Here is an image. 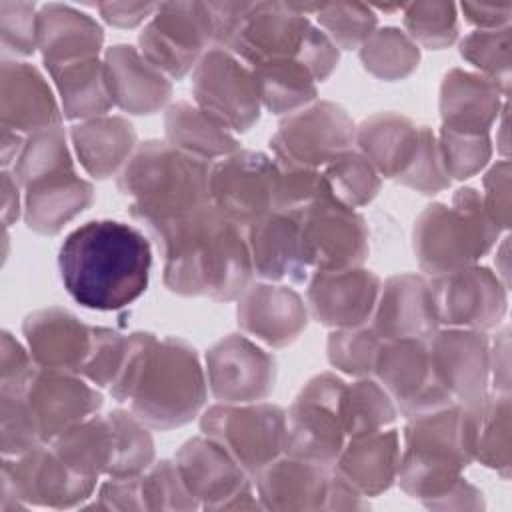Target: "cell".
<instances>
[{
  "instance_id": "484cf974",
  "label": "cell",
  "mask_w": 512,
  "mask_h": 512,
  "mask_svg": "<svg viewBox=\"0 0 512 512\" xmlns=\"http://www.w3.org/2000/svg\"><path fill=\"white\" fill-rule=\"evenodd\" d=\"M2 128L40 132L60 124V110L42 74L26 62H2Z\"/></svg>"
},
{
  "instance_id": "f6af8a7d",
  "label": "cell",
  "mask_w": 512,
  "mask_h": 512,
  "mask_svg": "<svg viewBox=\"0 0 512 512\" xmlns=\"http://www.w3.org/2000/svg\"><path fill=\"white\" fill-rule=\"evenodd\" d=\"M380 344L382 338L372 328H340L328 338V360L346 374L366 376L374 372Z\"/></svg>"
},
{
  "instance_id": "603a6c76",
  "label": "cell",
  "mask_w": 512,
  "mask_h": 512,
  "mask_svg": "<svg viewBox=\"0 0 512 512\" xmlns=\"http://www.w3.org/2000/svg\"><path fill=\"white\" fill-rule=\"evenodd\" d=\"M22 330L36 366L80 374L92 350L94 328L62 308H48L30 314Z\"/></svg>"
},
{
  "instance_id": "ee69618b",
  "label": "cell",
  "mask_w": 512,
  "mask_h": 512,
  "mask_svg": "<svg viewBox=\"0 0 512 512\" xmlns=\"http://www.w3.org/2000/svg\"><path fill=\"white\" fill-rule=\"evenodd\" d=\"M70 166L72 160L66 148L64 132L58 126H54L48 130L34 132L30 140L22 146L14 164V178L18 180V184L26 186L44 174Z\"/></svg>"
},
{
  "instance_id": "8992f818",
  "label": "cell",
  "mask_w": 512,
  "mask_h": 512,
  "mask_svg": "<svg viewBox=\"0 0 512 512\" xmlns=\"http://www.w3.org/2000/svg\"><path fill=\"white\" fill-rule=\"evenodd\" d=\"M498 236V224L472 188L454 194V204L428 206L414 224V252L432 276L470 266Z\"/></svg>"
},
{
  "instance_id": "d4e9b609",
  "label": "cell",
  "mask_w": 512,
  "mask_h": 512,
  "mask_svg": "<svg viewBox=\"0 0 512 512\" xmlns=\"http://www.w3.org/2000/svg\"><path fill=\"white\" fill-rule=\"evenodd\" d=\"M238 324L270 346H286L306 328V306L288 286H246L240 294Z\"/></svg>"
},
{
  "instance_id": "681fc988",
  "label": "cell",
  "mask_w": 512,
  "mask_h": 512,
  "mask_svg": "<svg viewBox=\"0 0 512 512\" xmlns=\"http://www.w3.org/2000/svg\"><path fill=\"white\" fill-rule=\"evenodd\" d=\"M440 152L448 176L468 178L484 166L490 156L486 134H462L442 128Z\"/></svg>"
},
{
  "instance_id": "cb8c5ba5",
  "label": "cell",
  "mask_w": 512,
  "mask_h": 512,
  "mask_svg": "<svg viewBox=\"0 0 512 512\" xmlns=\"http://www.w3.org/2000/svg\"><path fill=\"white\" fill-rule=\"evenodd\" d=\"M374 308L372 330L382 340H428L438 326L428 282L416 274H400L386 280Z\"/></svg>"
},
{
  "instance_id": "5b68a950",
  "label": "cell",
  "mask_w": 512,
  "mask_h": 512,
  "mask_svg": "<svg viewBox=\"0 0 512 512\" xmlns=\"http://www.w3.org/2000/svg\"><path fill=\"white\" fill-rule=\"evenodd\" d=\"M398 478L404 492L414 498H440L458 480L472 460L466 408L446 406L410 418L404 430Z\"/></svg>"
},
{
  "instance_id": "5bb4252c",
  "label": "cell",
  "mask_w": 512,
  "mask_h": 512,
  "mask_svg": "<svg viewBox=\"0 0 512 512\" xmlns=\"http://www.w3.org/2000/svg\"><path fill=\"white\" fill-rule=\"evenodd\" d=\"M300 242L306 266L318 270L358 268L368 256V232L364 218L340 204L332 194L322 196L302 214Z\"/></svg>"
},
{
  "instance_id": "2e32d148",
  "label": "cell",
  "mask_w": 512,
  "mask_h": 512,
  "mask_svg": "<svg viewBox=\"0 0 512 512\" xmlns=\"http://www.w3.org/2000/svg\"><path fill=\"white\" fill-rule=\"evenodd\" d=\"M354 138L356 128L348 114L332 102H320L282 120L270 146L278 160L316 168L348 152Z\"/></svg>"
},
{
  "instance_id": "7c38bea8",
  "label": "cell",
  "mask_w": 512,
  "mask_h": 512,
  "mask_svg": "<svg viewBox=\"0 0 512 512\" xmlns=\"http://www.w3.org/2000/svg\"><path fill=\"white\" fill-rule=\"evenodd\" d=\"M96 478L68 466L52 448H34L2 464V508L14 498L16 506H74L90 496Z\"/></svg>"
},
{
  "instance_id": "f35d334b",
  "label": "cell",
  "mask_w": 512,
  "mask_h": 512,
  "mask_svg": "<svg viewBox=\"0 0 512 512\" xmlns=\"http://www.w3.org/2000/svg\"><path fill=\"white\" fill-rule=\"evenodd\" d=\"M260 102L274 114L296 112L316 96V80L296 58L276 60L254 70Z\"/></svg>"
},
{
  "instance_id": "1f68e13d",
  "label": "cell",
  "mask_w": 512,
  "mask_h": 512,
  "mask_svg": "<svg viewBox=\"0 0 512 512\" xmlns=\"http://www.w3.org/2000/svg\"><path fill=\"white\" fill-rule=\"evenodd\" d=\"M26 188V224L38 234H56L92 202V186L70 168L40 176Z\"/></svg>"
},
{
  "instance_id": "ffe728a7",
  "label": "cell",
  "mask_w": 512,
  "mask_h": 512,
  "mask_svg": "<svg viewBox=\"0 0 512 512\" xmlns=\"http://www.w3.org/2000/svg\"><path fill=\"white\" fill-rule=\"evenodd\" d=\"M176 466L196 500H204L206 508H232V498L238 506H248L240 498H250V484L244 468L212 438L188 440L178 456Z\"/></svg>"
},
{
  "instance_id": "d590c367",
  "label": "cell",
  "mask_w": 512,
  "mask_h": 512,
  "mask_svg": "<svg viewBox=\"0 0 512 512\" xmlns=\"http://www.w3.org/2000/svg\"><path fill=\"white\" fill-rule=\"evenodd\" d=\"M114 426L108 416H90L52 440V450L80 474L98 478L114 462Z\"/></svg>"
},
{
  "instance_id": "816d5d0a",
  "label": "cell",
  "mask_w": 512,
  "mask_h": 512,
  "mask_svg": "<svg viewBox=\"0 0 512 512\" xmlns=\"http://www.w3.org/2000/svg\"><path fill=\"white\" fill-rule=\"evenodd\" d=\"M508 28L504 30H476L460 44V54L474 66L492 74L494 80L508 82Z\"/></svg>"
},
{
  "instance_id": "4dcf8cb0",
  "label": "cell",
  "mask_w": 512,
  "mask_h": 512,
  "mask_svg": "<svg viewBox=\"0 0 512 512\" xmlns=\"http://www.w3.org/2000/svg\"><path fill=\"white\" fill-rule=\"evenodd\" d=\"M336 474L362 496H376L386 490L400 464L396 430H374L352 436L336 458Z\"/></svg>"
},
{
  "instance_id": "f546056e",
  "label": "cell",
  "mask_w": 512,
  "mask_h": 512,
  "mask_svg": "<svg viewBox=\"0 0 512 512\" xmlns=\"http://www.w3.org/2000/svg\"><path fill=\"white\" fill-rule=\"evenodd\" d=\"M102 40V28L70 6L48 4L38 12V48L50 74L66 64L96 58Z\"/></svg>"
},
{
  "instance_id": "3957f363",
  "label": "cell",
  "mask_w": 512,
  "mask_h": 512,
  "mask_svg": "<svg viewBox=\"0 0 512 512\" xmlns=\"http://www.w3.org/2000/svg\"><path fill=\"white\" fill-rule=\"evenodd\" d=\"M212 164L168 142H146L128 158L118 188L132 196L130 214L150 232L210 204Z\"/></svg>"
},
{
  "instance_id": "11a10c76",
  "label": "cell",
  "mask_w": 512,
  "mask_h": 512,
  "mask_svg": "<svg viewBox=\"0 0 512 512\" xmlns=\"http://www.w3.org/2000/svg\"><path fill=\"white\" fill-rule=\"evenodd\" d=\"M98 8L106 22H110L114 26H122V28L136 26L152 10H156V6H152V4H100Z\"/></svg>"
},
{
  "instance_id": "4316f807",
  "label": "cell",
  "mask_w": 512,
  "mask_h": 512,
  "mask_svg": "<svg viewBox=\"0 0 512 512\" xmlns=\"http://www.w3.org/2000/svg\"><path fill=\"white\" fill-rule=\"evenodd\" d=\"M252 270L266 280L304 282L306 262L302 256L300 222L294 214L270 212L248 226Z\"/></svg>"
},
{
  "instance_id": "ac0fdd59",
  "label": "cell",
  "mask_w": 512,
  "mask_h": 512,
  "mask_svg": "<svg viewBox=\"0 0 512 512\" xmlns=\"http://www.w3.org/2000/svg\"><path fill=\"white\" fill-rule=\"evenodd\" d=\"M206 374L212 394L226 404L256 402L274 388V358L248 338L230 334L206 354Z\"/></svg>"
},
{
  "instance_id": "7dc6e473",
  "label": "cell",
  "mask_w": 512,
  "mask_h": 512,
  "mask_svg": "<svg viewBox=\"0 0 512 512\" xmlns=\"http://www.w3.org/2000/svg\"><path fill=\"white\" fill-rule=\"evenodd\" d=\"M318 20L326 30V36L336 48H356L364 44L376 26L374 12L364 4H328L320 6Z\"/></svg>"
},
{
  "instance_id": "c3c4849f",
  "label": "cell",
  "mask_w": 512,
  "mask_h": 512,
  "mask_svg": "<svg viewBox=\"0 0 512 512\" xmlns=\"http://www.w3.org/2000/svg\"><path fill=\"white\" fill-rule=\"evenodd\" d=\"M0 426L4 456L14 458L42 446L36 420L22 392H2Z\"/></svg>"
},
{
  "instance_id": "6f0895ef",
  "label": "cell",
  "mask_w": 512,
  "mask_h": 512,
  "mask_svg": "<svg viewBox=\"0 0 512 512\" xmlns=\"http://www.w3.org/2000/svg\"><path fill=\"white\" fill-rule=\"evenodd\" d=\"M18 208H20L18 180L12 174L4 172L2 174V220H4V226H10L18 218Z\"/></svg>"
},
{
  "instance_id": "83f0119b",
  "label": "cell",
  "mask_w": 512,
  "mask_h": 512,
  "mask_svg": "<svg viewBox=\"0 0 512 512\" xmlns=\"http://www.w3.org/2000/svg\"><path fill=\"white\" fill-rule=\"evenodd\" d=\"M326 468L294 456L274 460L256 472L258 494L268 508H328L332 476Z\"/></svg>"
},
{
  "instance_id": "d6986e66",
  "label": "cell",
  "mask_w": 512,
  "mask_h": 512,
  "mask_svg": "<svg viewBox=\"0 0 512 512\" xmlns=\"http://www.w3.org/2000/svg\"><path fill=\"white\" fill-rule=\"evenodd\" d=\"M36 420L42 442L54 440L74 424L86 420L102 404V396L76 372L36 366L22 390Z\"/></svg>"
},
{
  "instance_id": "f5cc1de1",
  "label": "cell",
  "mask_w": 512,
  "mask_h": 512,
  "mask_svg": "<svg viewBox=\"0 0 512 512\" xmlns=\"http://www.w3.org/2000/svg\"><path fill=\"white\" fill-rule=\"evenodd\" d=\"M2 46L14 54L28 56L38 46V14L28 2H0Z\"/></svg>"
},
{
  "instance_id": "30bf717a",
  "label": "cell",
  "mask_w": 512,
  "mask_h": 512,
  "mask_svg": "<svg viewBox=\"0 0 512 512\" xmlns=\"http://www.w3.org/2000/svg\"><path fill=\"white\" fill-rule=\"evenodd\" d=\"M198 108L226 130L244 132L260 116V94L254 72L224 48L202 54L192 76Z\"/></svg>"
},
{
  "instance_id": "db71d44e",
  "label": "cell",
  "mask_w": 512,
  "mask_h": 512,
  "mask_svg": "<svg viewBox=\"0 0 512 512\" xmlns=\"http://www.w3.org/2000/svg\"><path fill=\"white\" fill-rule=\"evenodd\" d=\"M2 392H22L34 372V364L26 350L12 338V334L2 332Z\"/></svg>"
},
{
  "instance_id": "6da1fadb",
  "label": "cell",
  "mask_w": 512,
  "mask_h": 512,
  "mask_svg": "<svg viewBox=\"0 0 512 512\" xmlns=\"http://www.w3.org/2000/svg\"><path fill=\"white\" fill-rule=\"evenodd\" d=\"M164 256V284L184 296L232 300L246 290L252 256L242 226L212 202L148 232Z\"/></svg>"
},
{
  "instance_id": "f1b7e54d",
  "label": "cell",
  "mask_w": 512,
  "mask_h": 512,
  "mask_svg": "<svg viewBox=\"0 0 512 512\" xmlns=\"http://www.w3.org/2000/svg\"><path fill=\"white\" fill-rule=\"evenodd\" d=\"M110 98L132 114H152L168 100L172 86L132 46H112L104 60Z\"/></svg>"
},
{
  "instance_id": "ab89813d",
  "label": "cell",
  "mask_w": 512,
  "mask_h": 512,
  "mask_svg": "<svg viewBox=\"0 0 512 512\" xmlns=\"http://www.w3.org/2000/svg\"><path fill=\"white\" fill-rule=\"evenodd\" d=\"M344 434L360 436L390 424L396 416L390 394L372 380H360L344 388L340 402Z\"/></svg>"
},
{
  "instance_id": "b9f144b4",
  "label": "cell",
  "mask_w": 512,
  "mask_h": 512,
  "mask_svg": "<svg viewBox=\"0 0 512 512\" xmlns=\"http://www.w3.org/2000/svg\"><path fill=\"white\" fill-rule=\"evenodd\" d=\"M324 180L332 198L352 210L356 206L368 204L380 188L374 166L366 160V156L352 150L344 152L328 164Z\"/></svg>"
},
{
  "instance_id": "44dd1931",
  "label": "cell",
  "mask_w": 512,
  "mask_h": 512,
  "mask_svg": "<svg viewBox=\"0 0 512 512\" xmlns=\"http://www.w3.org/2000/svg\"><path fill=\"white\" fill-rule=\"evenodd\" d=\"M380 278L370 270H318L308 284L310 314L332 328L362 326L374 312Z\"/></svg>"
},
{
  "instance_id": "bcb514c9",
  "label": "cell",
  "mask_w": 512,
  "mask_h": 512,
  "mask_svg": "<svg viewBox=\"0 0 512 512\" xmlns=\"http://www.w3.org/2000/svg\"><path fill=\"white\" fill-rule=\"evenodd\" d=\"M404 24L412 40L426 48H444L456 38V10L448 2H416L408 4Z\"/></svg>"
},
{
  "instance_id": "8d00e7d4",
  "label": "cell",
  "mask_w": 512,
  "mask_h": 512,
  "mask_svg": "<svg viewBox=\"0 0 512 512\" xmlns=\"http://www.w3.org/2000/svg\"><path fill=\"white\" fill-rule=\"evenodd\" d=\"M164 124L168 144L204 160L228 156L238 148L236 138L226 128L186 102L170 106Z\"/></svg>"
},
{
  "instance_id": "e575fe53",
  "label": "cell",
  "mask_w": 512,
  "mask_h": 512,
  "mask_svg": "<svg viewBox=\"0 0 512 512\" xmlns=\"http://www.w3.org/2000/svg\"><path fill=\"white\" fill-rule=\"evenodd\" d=\"M72 140L80 162L94 178H108L136 144L134 126L120 116L86 120L72 128Z\"/></svg>"
},
{
  "instance_id": "277c9868",
  "label": "cell",
  "mask_w": 512,
  "mask_h": 512,
  "mask_svg": "<svg viewBox=\"0 0 512 512\" xmlns=\"http://www.w3.org/2000/svg\"><path fill=\"white\" fill-rule=\"evenodd\" d=\"M118 400H130L134 416L154 428L186 424L206 400L204 374L194 350L182 340L158 342L152 336Z\"/></svg>"
},
{
  "instance_id": "d6a6232c",
  "label": "cell",
  "mask_w": 512,
  "mask_h": 512,
  "mask_svg": "<svg viewBox=\"0 0 512 512\" xmlns=\"http://www.w3.org/2000/svg\"><path fill=\"white\" fill-rule=\"evenodd\" d=\"M442 128L462 134H486L498 114V84L490 78L452 70L440 92Z\"/></svg>"
},
{
  "instance_id": "f907efd6",
  "label": "cell",
  "mask_w": 512,
  "mask_h": 512,
  "mask_svg": "<svg viewBox=\"0 0 512 512\" xmlns=\"http://www.w3.org/2000/svg\"><path fill=\"white\" fill-rule=\"evenodd\" d=\"M398 182L420 190L422 194H434L450 184V178L444 168L440 144L434 138V132L426 126H422L420 146L410 162V166L404 170V174L398 178Z\"/></svg>"
},
{
  "instance_id": "e0dca14e",
  "label": "cell",
  "mask_w": 512,
  "mask_h": 512,
  "mask_svg": "<svg viewBox=\"0 0 512 512\" xmlns=\"http://www.w3.org/2000/svg\"><path fill=\"white\" fill-rule=\"evenodd\" d=\"M438 324L492 328L506 310L504 290L488 268H460L428 282Z\"/></svg>"
},
{
  "instance_id": "52a82bcc",
  "label": "cell",
  "mask_w": 512,
  "mask_h": 512,
  "mask_svg": "<svg viewBox=\"0 0 512 512\" xmlns=\"http://www.w3.org/2000/svg\"><path fill=\"white\" fill-rule=\"evenodd\" d=\"M346 384L332 376L312 378L286 414L284 452L288 456L330 466L344 448L340 402Z\"/></svg>"
},
{
  "instance_id": "ba28073f",
  "label": "cell",
  "mask_w": 512,
  "mask_h": 512,
  "mask_svg": "<svg viewBox=\"0 0 512 512\" xmlns=\"http://www.w3.org/2000/svg\"><path fill=\"white\" fill-rule=\"evenodd\" d=\"M200 426L248 472L262 470L284 450L286 414L274 404H218L204 412Z\"/></svg>"
},
{
  "instance_id": "9f6ffc18",
  "label": "cell",
  "mask_w": 512,
  "mask_h": 512,
  "mask_svg": "<svg viewBox=\"0 0 512 512\" xmlns=\"http://www.w3.org/2000/svg\"><path fill=\"white\" fill-rule=\"evenodd\" d=\"M462 10L466 14V18L472 24L484 26V28H492L498 26L500 22H506L510 16V4H474V2H466L462 4Z\"/></svg>"
},
{
  "instance_id": "680465c9",
  "label": "cell",
  "mask_w": 512,
  "mask_h": 512,
  "mask_svg": "<svg viewBox=\"0 0 512 512\" xmlns=\"http://www.w3.org/2000/svg\"><path fill=\"white\" fill-rule=\"evenodd\" d=\"M22 140L18 136V132L2 128V164L8 166L12 160L18 158V150L22 148Z\"/></svg>"
},
{
  "instance_id": "60d3db41",
  "label": "cell",
  "mask_w": 512,
  "mask_h": 512,
  "mask_svg": "<svg viewBox=\"0 0 512 512\" xmlns=\"http://www.w3.org/2000/svg\"><path fill=\"white\" fill-rule=\"evenodd\" d=\"M360 58L374 76L396 80L410 74L420 60L416 42L398 28H382L362 44Z\"/></svg>"
},
{
  "instance_id": "7a4b0ae2",
  "label": "cell",
  "mask_w": 512,
  "mask_h": 512,
  "mask_svg": "<svg viewBox=\"0 0 512 512\" xmlns=\"http://www.w3.org/2000/svg\"><path fill=\"white\" fill-rule=\"evenodd\" d=\"M150 240L118 220H90L72 230L58 250L66 292L84 308L120 310L148 286Z\"/></svg>"
},
{
  "instance_id": "8fae6325",
  "label": "cell",
  "mask_w": 512,
  "mask_h": 512,
  "mask_svg": "<svg viewBox=\"0 0 512 512\" xmlns=\"http://www.w3.org/2000/svg\"><path fill=\"white\" fill-rule=\"evenodd\" d=\"M312 24L294 4H244L220 46L236 52L254 68L298 58Z\"/></svg>"
},
{
  "instance_id": "836d02e7",
  "label": "cell",
  "mask_w": 512,
  "mask_h": 512,
  "mask_svg": "<svg viewBox=\"0 0 512 512\" xmlns=\"http://www.w3.org/2000/svg\"><path fill=\"white\" fill-rule=\"evenodd\" d=\"M422 128L408 118L382 112L376 114L356 130V140L362 156L386 178L398 180L414 160L420 146Z\"/></svg>"
},
{
  "instance_id": "4fadbf2b",
  "label": "cell",
  "mask_w": 512,
  "mask_h": 512,
  "mask_svg": "<svg viewBox=\"0 0 512 512\" xmlns=\"http://www.w3.org/2000/svg\"><path fill=\"white\" fill-rule=\"evenodd\" d=\"M208 40H214V20L208 4H160L152 22L140 34V48L154 68L178 80L196 64Z\"/></svg>"
},
{
  "instance_id": "7402d4cb",
  "label": "cell",
  "mask_w": 512,
  "mask_h": 512,
  "mask_svg": "<svg viewBox=\"0 0 512 512\" xmlns=\"http://www.w3.org/2000/svg\"><path fill=\"white\" fill-rule=\"evenodd\" d=\"M430 356L438 380L454 402L474 406L486 398L488 342L484 334L472 330L434 332Z\"/></svg>"
},
{
  "instance_id": "74e56055",
  "label": "cell",
  "mask_w": 512,
  "mask_h": 512,
  "mask_svg": "<svg viewBox=\"0 0 512 512\" xmlns=\"http://www.w3.org/2000/svg\"><path fill=\"white\" fill-rule=\"evenodd\" d=\"M62 96L66 118L104 114L114 102L110 98L106 68L96 58L78 60L52 72Z\"/></svg>"
},
{
  "instance_id": "9c48e42d",
  "label": "cell",
  "mask_w": 512,
  "mask_h": 512,
  "mask_svg": "<svg viewBox=\"0 0 512 512\" xmlns=\"http://www.w3.org/2000/svg\"><path fill=\"white\" fill-rule=\"evenodd\" d=\"M428 340H382L374 372L404 416L414 418L452 406L454 400L436 376Z\"/></svg>"
},
{
  "instance_id": "9a60e30c",
  "label": "cell",
  "mask_w": 512,
  "mask_h": 512,
  "mask_svg": "<svg viewBox=\"0 0 512 512\" xmlns=\"http://www.w3.org/2000/svg\"><path fill=\"white\" fill-rule=\"evenodd\" d=\"M276 164L262 152L240 150L212 164L210 202L232 222L250 226L274 208Z\"/></svg>"
},
{
  "instance_id": "7bdbcfd3",
  "label": "cell",
  "mask_w": 512,
  "mask_h": 512,
  "mask_svg": "<svg viewBox=\"0 0 512 512\" xmlns=\"http://www.w3.org/2000/svg\"><path fill=\"white\" fill-rule=\"evenodd\" d=\"M276 164V186H274V208L272 212L302 214L322 196L330 194L324 174L316 168H306L274 158Z\"/></svg>"
}]
</instances>
